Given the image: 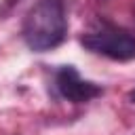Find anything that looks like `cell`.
<instances>
[{
	"label": "cell",
	"instance_id": "6da1fadb",
	"mask_svg": "<svg viewBox=\"0 0 135 135\" xmlns=\"http://www.w3.org/2000/svg\"><path fill=\"white\" fill-rule=\"evenodd\" d=\"M68 21L61 0H38L23 19V40L32 51H51L65 38Z\"/></svg>",
	"mask_w": 135,
	"mask_h": 135
},
{
	"label": "cell",
	"instance_id": "7a4b0ae2",
	"mask_svg": "<svg viewBox=\"0 0 135 135\" xmlns=\"http://www.w3.org/2000/svg\"><path fill=\"white\" fill-rule=\"evenodd\" d=\"M82 44L89 51L116 61H129L135 57V36L114 25H101L99 30L84 34Z\"/></svg>",
	"mask_w": 135,
	"mask_h": 135
},
{
	"label": "cell",
	"instance_id": "3957f363",
	"mask_svg": "<svg viewBox=\"0 0 135 135\" xmlns=\"http://www.w3.org/2000/svg\"><path fill=\"white\" fill-rule=\"evenodd\" d=\"M55 84H57L59 93L72 103H86V101L101 95V89L97 84L89 82V80H82L72 65H63L57 72Z\"/></svg>",
	"mask_w": 135,
	"mask_h": 135
},
{
	"label": "cell",
	"instance_id": "277c9868",
	"mask_svg": "<svg viewBox=\"0 0 135 135\" xmlns=\"http://www.w3.org/2000/svg\"><path fill=\"white\" fill-rule=\"evenodd\" d=\"M131 99H133V101H135V91H133V93H131Z\"/></svg>",
	"mask_w": 135,
	"mask_h": 135
},
{
	"label": "cell",
	"instance_id": "5b68a950",
	"mask_svg": "<svg viewBox=\"0 0 135 135\" xmlns=\"http://www.w3.org/2000/svg\"><path fill=\"white\" fill-rule=\"evenodd\" d=\"M133 19H135V13H133Z\"/></svg>",
	"mask_w": 135,
	"mask_h": 135
}]
</instances>
